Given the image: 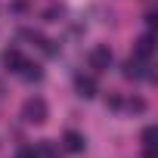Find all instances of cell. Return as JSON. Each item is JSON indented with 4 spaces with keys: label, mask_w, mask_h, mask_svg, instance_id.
<instances>
[{
    "label": "cell",
    "mask_w": 158,
    "mask_h": 158,
    "mask_svg": "<svg viewBox=\"0 0 158 158\" xmlns=\"http://www.w3.org/2000/svg\"><path fill=\"white\" fill-rule=\"evenodd\" d=\"M3 65H6L10 71H19V68L25 65V56H22L19 50H6V53H3Z\"/></svg>",
    "instance_id": "7"
},
{
    "label": "cell",
    "mask_w": 158,
    "mask_h": 158,
    "mask_svg": "<svg viewBox=\"0 0 158 158\" xmlns=\"http://www.w3.org/2000/svg\"><path fill=\"white\" fill-rule=\"evenodd\" d=\"M143 146H155V127H146L143 130Z\"/></svg>",
    "instance_id": "10"
},
{
    "label": "cell",
    "mask_w": 158,
    "mask_h": 158,
    "mask_svg": "<svg viewBox=\"0 0 158 158\" xmlns=\"http://www.w3.org/2000/svg\"><path fill=\"white\" fill-rule=\"evenodd\" d=\"M22 118H25L28 124H44V121L50 118V109H47V102H44L40 96H31V99H25V106H22Z\"/></svg>",
    "instance_id": "1"
},
{
    "label": "cell",
    "mask_w": 158,
    "mask_h": 158,
    "mask_svg": "<svg viewBox=\"0 0 158 158\" xmlns=\"http://www.w3.org/2000/svg\"><path fill=\"white\" fill-rule=\"evenodd\" d=\"M34 158H56L53 143H34Z\"/></svg>",
    "instance_id": "8"
},
{
    "label": "cell",
    "mask_w": 158,
    "mask_h": 158,
    "mask_svg": "<svg viewBox=\"0 0 158 158\" xmlns=\"http://www.w3.org/2000/svg\"><path fill=\"white\" fill-rule=\"evenodd\" d=\"M87 59H90V68H93V71H109V65H112V50H109V47H93Z\"/></svg>",
    "instance_id": "2"
},
{
    "label": "cell",
    "mask_w": 158,
    "mask_h": 158,
    "mask_svg": "<svg viewBox=\"0 0 158 158\" xmlns=\"http://www.w3.org/2000/svg\"><path fill=\"white\" fill-rule=\"evenodd\" d=\"M152 50H155V44H152V34H143V37H136V44H133V56H136V59H149V56H152Z\"/></svg>",
    "instance_id": "4"
},
{
    "label": "cell",
    "mask_w": 158,
    "mask_h": 158,
    "mask_svg": "<svg viewBox=\"0 0 158 158\" xmlns=\"http://www.w3.org/2000/svg\"><path fill=\"white\" fill-rule=\"evenodd\" d=\"M74 87H77V96H84V99H93L96 96V81H93V77H77V81H74Z\"/></svg>",
    "instance_id": "5"
},
{
    "label": "cell",
    "mask_w": 158,
    "mask_h": 158,
    "mask_svg": "<svg viewBox=\"0 0 158 158\" xmlns=\"http://www.w3.org/2000/svg\"><path fill=\"white\" fill-rule=\"evenodd\" d=\"M124 77H130V81L149 77V71H146V62H143V59H136V56H130V59L124 62Z\"/></svg>",
    "instance_id": "3"
},
{
    "label": "cell",
    "mask_w": 158,
    "mask_h": 158,
    "mask_svg": "<svg viewBox=\"0 0 158 158\" xmlns=\"http://www.w3.org/2000/svg\"><path fill=\"white\" fill-rule=\"evenodd\" d=\"M19 74L25 77V81H40V68H37V65H31V62H25V65L19 68Z\"/></svg>",
    "instance_id": "9"
},
{
    "label": "cell",
    "mask_w": 158,
    "mask_h": 158,
    "mask_svg": "<svg viewBox=\"0 0 158 158\" xmlns=\"http://www.w3.org/2000/svg\"><path fill=\"white\" fill-rule=\"evenodd\" d=\"M62 139H65V149H68V152H84V146H87V143H84V136L77 133V130H65V136H62Z\"/></svg>",
    "instance_id": "6"
}]
</instances>
